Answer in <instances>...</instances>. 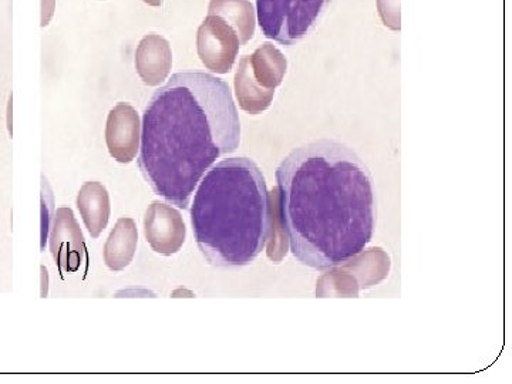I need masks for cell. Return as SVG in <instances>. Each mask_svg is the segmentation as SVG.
<instances>
[{"mask_svg":"<svg viewBox=\"0 0 512 384\" xmlns=\"http://www.w3.org/2000/svg\"><path fill=\"white\" fill-rule=\"evenodd\" d=\"M282 225L293 256L326 271L365 251L375 231V190L365 161L335 140L295 148L276 170Z\"/></svg>","mask_w":512,"mask_h":384,"instance_id":"obj_1","label":"cell"},{"mask_svg":"<svg viewBox=\"0 0 512 384\" xmlns=\"http://www.w3.org/2000/svg\"><path fill=\"white\" fill-rule=\"evenodd\" d=\"M241 121L224 80L175 73L148 101L138 168L153 191L181 210L217 160L237 151Z\"/></svg>","mask_w":512,"mask_h":384,"instance_id":"obj_2","label":"cell"},{"mask_svg":"<svg viewBox=\"0 0 512 384\" xmlns=\"http://www.w3.org/2000/svg\"><path fill=\"white\" fill-rule=\"evenodd\" d=\"M191 224L208 264L251 265L272 232L271 197L258 165L234 157L208 170L195 192Z\"/></svg>","mask_w":512,"mask_h":384,"instance_id":"obj_3","label":"cell"},{"mask_svg":"<svg viewBox=\"0 0 512 384\" xmlns=\"http://www.w3.org/2000/svg\"><path fill=\"white\" fill-rule=\"evenodd\" d=\"M332 0H256L262 33L284 46L311 35Z\"/></svg>","mask_w":512,"mask_h":384,"instance_id":"obj_4","label":"cell"},{"mask_svg":"<svg viewBox=\"0 0 512 384\" xmlns=\"http://www.w3.org/2000/svg\"><path fill=\"white\" fill-rule=\"evenodd\" d=\"M239 43L237 32L218 16L208 15L197 33V50L207 69L218 74L228 73L237 60Z\"/></svg>","mask_w":512,"mask_h":384,"instance_id":"obj_5","label":"cell"},{"mask_svg":"<svg viewBox=\"0 0 512 384\" xmlns=\"http://www.w3.org/2000/svg\"><path fill=\"white\" fill-rule=\"evenodd\" d=\"M106 143L110 156L121 164L137 157L141 143L140 116L133 106L119 103L107 117Z\"/></svg>","mask_w":512,"mask_h":384,"instance_id":"obj_6","label":"cell"},{"mask_svg":"<svg viewBox=\"0 0 512 384\" xmlns=\"http://www.w3.org/2000/svg\"><path fill=\"white\" fill-rule=\"evenodd\" d=\"M144 234L157 254H177L185 241V225L180 212L163 202H153L144 218Z\"/></svg>","mask_w":512,"mask_h":384,"instance_id":"obj_7","label":"cell"},{"mask_svg":"<svg viewBox=\"0 0 512 384\" xmlns=\"http://www.w3.org/2000/svg\"><path fill=\"white\" fill-rule=\"evenodd\" d=\"M50 249L63 274L77 272L82 264L89 262L82 231L70 208H60L57 211Z\"/></svg>","mask_w":512,"mask_h":384,"instance_id":"obj_8","label":"cell"},{"mask_svg":"<svg viewBox=\"0 0 512 384\" xmlns=\"http://www.w3.org/2000/svg\"><path fill=\"white\" fill-rule=\"evenodd\" d=\"M173 67L170 43L160 35H147L141 39L136 52L138 76L147 86H160L167 80Z\"/></svg>","mask_w":512,"mask_h":384,"instance_id":"obj_9","label":"cell"},{"mask_svg":"<svg viewBox=\"0 0 512 384\" xmlns=\"http://www.w3.org/2000/svg\"><path fill=\"white\" fill-rule=\"evenodd\" d=\"M77 208L92 238H99L110 220V195L107 188L97 181L83 184L77 195Z\"/></svg>","mask_w":512,"mask_h":384,"instance_id":"obj_10","label":"cell"},{"mask_svg":"<svg viewBox=\"0 0 512 384\" xmlns=\"http://www.w3.org/2000/svg\"><path fill=\"white\" fill-rule=\"evenodd\" d=\"M137 244L136 222L131 218H120L104 245V262L113 272L124 271L133 262Z\"/></svg>","mask_w":512,"mask_h":384,"instance_id":"obj_11","label":"cell"},{"mask_svg":"<svg viewBox=\"0 0 512 384\" xmlns=\"http://www.w3.org/2000/svg\"><path fill=\"white\" fill-rule=\"evenodd\" d=\"M208 15L218 16L231 25L241 45H247L255 35L256 12L251 0H211Z\"/></svg>","mask_w":512,"mask_h":384,"instance_id":"obj_12","label":"cell"},{"mask_svg":"<svg viewBox=\"0 0 512 384\" xmlns=\"http://www.w3.org/2000/svg\"><path fill=\"white\" fill-rule=\"evenodd\" d=\"M235 92H237L239 106L249 114H259L268 109L274 100L275 93L272 90H266L256 82L249 56L239 60L237 74H235Z\"/></svg>","mask_w":512,"mask_h":384,"instance_id":"obj_13","label":"cell"},{"mask_svg":"<svg viewBox=\"0 0 512 384\" xmlns=\"http://www.w3.org/2000/svg\"><path fill=\"white\" fill-rule=\"evenodd\" d=\"M249 62L256 82L275 92V87L282 83L286 73V59L281 50L272 43H265L249 56Z\"/></svg>","mask_w":512,"mask_h":384,"instance_id":"obj_14","label":"cell"},{"mask_svg":"<svg viewBox=\"0 0 512 384\" xmlns=\"http://www.w3.org/2000/svg\"><path fill=\"white\" fill-rule=\"evenodd\" d=\"M377 9H379L380 18L387 28L394 30L402 29V19H400V0H377Z\"/></svg>","mask_w":512,"mask_h":384,"instance_id":"obj_15","label":"cell"},{"mask_svg":"<svg viewBox=\"0 0 512 384\" xmlns=\"http://www.w3.org/2000/svg\"><path fill=\"white\" fill-rule=\"evenodd\" d=\"M56 0H43V26H46L55 13Z\"/></svg>","mask_w":512,"mask_h":384,"instance_id":"obj_16","label":"cell"},{"mask_svg":"<svg viewBox=\"0 0 512 384\" xmlns=\"http://www.w3.org/2000/svg\"><path fill=\"white\" fill-rule=\"evenodd\" d=\"M147 5L153 6V8H160L163 5V0H144Z\"/></svg>","mask_w":512,"mask_h":384,"instance_id":"obj_17","label":"cell"}]
</instances>
